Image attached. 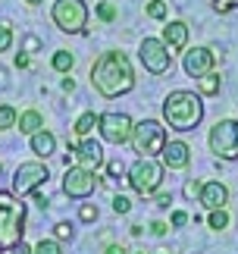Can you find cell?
Listing matches in <instances>:
<instances>
[{
  "label": "cell",
  "mask_w": 238,
  "mask_h": 254,
  "mask_svg": "<svg viewBox=\"0 0 238 254\" xmlns=\"http://www.w3.org/2000/svg\"><path fill=\"white\" fill-rule=\"evenodd\" d=\"M19 132L22 135H35L38 129H44V116L38 113V110H25V113H19Z\"/></svg>",
  "instance_id": "obj_18"
},
{
  "label": "cell",
  "mask_w": 238,
  "mask_h": 254,
  "mask_svg": "<svg viewBox=\"0 0 238 254\" xmlns=\"http://www.w3.org/2000/svg\"><path fill=\"white\" fill-rule=\"evenodd\" d=\"M16 123H19V113L9 104H0V132H3V129H13Z\"/></svg>",
  "instance_id": "obj_23"
},
{
  "label": "cell",
  "mask_w": 238,
  "mask_h": 254,
  "mask_svg": "<svg viewBox=\"0 0 238 254\" xmlns=\"http://www.w3.org/2000/svg\"><path fill=\"white\" fill-rule=\"evenodd\" d=\"M54 239H57V242L72 239V226H69V223H57V226H54Z\"/></svg>",
  "instance_id": "obj_28"
},
{
  "label": "cell",
  "mask_w": 238,
  "mask_h": 254,
  "mask_svg": "<svg viewBox=\"0 0 238 254\" xmlns=\"http://www.w3.org/2000/svg\"><path fill=\"white\" fill-rule=\"evenodd\" d=\"M163 44L170 47V51H185L188 47V25L182 22V19H173V22L163 25Z\"/></svg>",
  "instance_id": "obj_16"
},
{
  "label": "cell",
  "mask_w": 238,
  "mask_h": 254,
  "mask_svg": "<svg viewBox=\"0 0 238 254\" xmlns=\"http://www.w3.org/2000/svg\"><path fill=\"white\" fill-rule=\"evenodd\" d=\"M113 210L116 213H128V210H132V201H128L125 194H116V198H113Z\"/></svg>",
  "instance_id": "obj_29"
},
{
  "label": "cell",
  "mask_w": 238,
  "mask_h": 254,
  "mask_svg": "<svg viewBox=\"0 0 238 254\" xmlns=\"http://www.w3.org/2000/svg\"><path fill=\"white\" fill-rule=\"evenodd\" d=\"M38 51H41V41H38L35 35H28L25 38V54H38Z\"/></svg>",
  "instance_id": "obj_33"
},
{
  "label": "cell",
  "mask_w": 238,
  "mask_h": 254,
  "mask_svg": "<svg viewBox=\"0 0 238 254\" xmlns=\"http://www.w3.org/2000/svg\"><path fill=\"white\" fill-rule=\"evenodd\" d=\"M235 6H238V0H213V9H216V13H232Z\"/></svg>",
  "instance_id": "obj_30"
},
{
  "label": "cell",
  "mask_w": 238,
  "mask_h": 254,
  "mask_svg": "<svg viewBox=\"0 0 238 254\" xmlns=\"http://www.w3.org/2000/svg\"><path fill=\"white\" fill-rule=\"evenodd\" d=\"M97 185H101V179H97L94 170H85V167H66V176H63V191L69 194V198L82 201V198H91V194L97 191Z\"/></svg>",
  "instance_id": "obj_10"
},
{
  "label": "cell",
  "mask_w": 238,
  "mask_h": 254,
  "mask_svg": "<svg viewBox=\"0 0 238 254\" xmlns=\"http://www.w3.org/2000/svg\"><path fill=\"white\" fill-rule=\"evenodd\" d=\"M182 69H185V75H191V79H197V75H204V72H213L216 69V54L210 47H191V51H185V57H182Z\"/></svg>",
  "instance_id": "obj_12"
},
{
  "label": "cell",
  "mask_w": 238,
  "mask_h": 254,
  "mask_svg": "<svg viewBox=\"0 0 238 254\" xmlns=\"http://www.w3.org/2000/svg\"><path fill=\"white\" fill-rule=\"evenodd\" d=\"M138 60L144 63V69L151 75H163L173 66V51L163 44V38H144L138 47Z\"/></svg>",
  "instance_id": "obj_9"
},
{
  "label": "cell",
  "mask_w": 238,
  "mask_h": 254,
  "mask_svg": "<svg viewBox=\"0 0 238 254\" xmlns=\"http://www.w3.org/2000/svg\"><path fill=\"white\" fill-rule=\"evenodd\" d=\"M28 144H32V154L35 157H51V154L57 151V135L47 132V129H38L35 135H28Z\"/></svg>",
  "instance_id": "obj_17"
},
{
  "label": "cell",
  "mask_w": 238,
  "mask_h": 254,
  "mask_svg": "<svg viewBox=\"0 0 238 254\" xmlns=\"http://www.w3.org/2000/svg\"><path fill=\"white\" fill-rule=\"evenodd\" d=\"M107 170H110V176H116V179H119V173H122V163H107Z\"/></svg>",
  "instance_id": "obj_39"
},
{
  "label": "cell",
  "mask_w": 238,
  "mask_h": 254,
  "mask_svg": "<svg viewBox=\"0 0 238 254\" xmlns=\"http://www.w3.org/2000/svg\"><path fill=\"white\" fill-rule=\"evenodd\" d=\"M97 129H101L104 141H110V144H125V141H132L135 123H132V116H125V113H101Z\"/></svg>",
  "instance_id": "obj_11"
},
{
  "label": "cell",
  "mask_w": 238,
  "mask_h": 254,
  "mask_svg": "<svg viewBox=\"0 0 238 254\" xmlns=\"http://www.w3.org/2000/svg\"><path fill=\"white\" fill-rule=\"evenodd\" d=\"M204 204L207 210H216V207H226L229 204V189L216 179V182H204V189H201V198H197Z\"/></svg>",
  "instance_id": "obj_15"
},
{
  "label": "cell",
  "mask_w": 238,
  "mask_h": 254,
  "mask_svg": "<svg viewBox=\"0 0 238 254\" xmlns=\"http://www.w3.org/2000/svg\"><path fill=\"white\" fill-rule=\"evenodd\" d=\"M63 91L72 94V91H75V82H72V79H63Z\"/></svg>",
  "instance_id": "obj_41"
},
{
  "label": "cell",
  "mask_w": 238,
  "mask_h": 254,
  "mask_svg": "<svg viewBox=\"0 0 238 254\" xmlns=\"http://www.w3.org/2000/svg\"><path fill=\"white\" fill-rule=\"evenodd\" d=\"M28 57H32V54H19L16 57V66H19V69H25V66H28Z\"/></svg>",
  "instance_id": "obj_38"
},
{
  "label": "cell",
  "mask_w": 238,
  "mask_h": 254,
  "mask_svg": "<svg viewBox=\"0 0 238 254\" xmlns=\"http://www.w3.org/2000/svg\"><path fill=\"white\" fill-rule=\"evenodd\" d=\"M166 229H170V226H166L163 220H157V223H151V232H154V236H166Z\"/></svg>",
  "instance_id": "obj_35"
},
{
  "label": "cell",
  "mask_w": 238,
  "mask_h": 254,
  "mask_svg": "<svg viewBox=\"0 0 238 254\" xmlns=\"http://www.w3.org/2000/svg\"><path fill=\"white\" fill-rule=\"evenodd\" d=\"M201 189H204V182H197V179L185 182V194H188V198H201Z\"/></svg>",
  "instance_id": "obj_31"
},
{
  "label": "cell",
  "mask_w": 238,
  "mask_h": 254,
  "mask_svg": "<svg viewBox=\"0 0 238 254\" xmlns=\"http://www.w3.org/2000/svg\"><path fill=\"white\" fill-rule=\"evenodd\" d=\"M144 13L151 16V19H160V22H163L166 13H170V3H166V0H151V3L144 6Z\"/></svg>",
  "instance_id": "obj_24"
},
{
  "label": "cell",
  "mask_w": 238,
  "mask_h": 254,
  "mask_svg": "<svg viewBox=\"0 0 238 254\" xmlns=\"http://www.w3.org/2000/svg\"><path fill=\"white\" fill-rule=\"evenodd\" d=\"M9 254H32V245L19 242V245H13V248H9Z\"/></svg>",
  "instance_id": "obj_36"
},
{
  "label": "cell",
  "mask_w": 238,
  "mask_h": 254,
  "mask_svg": "<svg viewBox=\"0 0 238 254\" xmlns=\"http://www.w3.org/2000/svg\"><path fill=\"white\" fill-rule=\"evenodd\" d=\"M163 163H157L154 157H138L132 167H128V185H132L135 194L141 198H151V194L160 191L163 185Z\"/></svg>",
  "instance_id": "obj_5"
},
{
  "label": "cell",
  "mask_w": 238,
  "mask_h": 254,
  "mask_svg": "<svg viewBox=\"0 0 238 254\" xmlns=\"http://www.w3.org/2000/svg\"><path fill=\"white\" fill-rule=\"evenodd\" d=\"M91 85L107 101L128 94L135 88V69L128 63V57L122 51H104L91 66Z\"/></svg>",
  "instance_id": "obj_1"
},
{
  "label": "cell",
  "mask_w": 238,
  "mask_h": 254,
  "mask_svg": "<svg viewBox=\"0 0 238 254\" xmlns=\"http://www.w3.org/2000/svg\"><path fill=\"white\" fill-rule=\"evenodd\" d=\"M82 220H85V223H91V220H97V207H94V204H88V201L82 204Z\"/></svg>",
  "instance_id": "obj_32"
},
{
  "label": "cell",
  "mask_w": 238,
  "mask_h": 254,
  "mask_svg": "<svg viewBox=\"0 0 238 254\" xmlns=\"http://www.w3.org/2000/svg\"><path fill=\"white\" fill-rule=\"evenodd\" d=\"M88 3L85 0H54L51 6V19L60 32L69 35H88Z\"/></svg>",
  "instance_id": "obj_4"
},
{
  "label": "cell",
  "mask_w": 238,
  "mask_h": 254,
  "mask_svg": "<svg viewBox=\"0 0 238 254\" xmlns=\"http://www.w3.org/2000/svg\"><path fill=\"white\" fill-rule=\"evenodd\" d=\"M170 223H173V226H185V223H188V213H185V210H173Z\"/></svg>",
  "instance_id": "obj_34"
},
{
  "label": "cell",
  "mask_w": 238,
  "mask_h": 254,
  "mask_svg": "<svg viewBox=\"0 0 238 254\" xmlns=\"http://www.w3.org/2000/svg\"><path fill=\"white\" fill-rule=\"evenodd\" d=\"M191 160V148L185 141H166V148L160 151V163L166 170H185Z\"/></svg>",
  "instance_id": "obj_14"
},
{
  "label": "cell",
  "mask_w": 238,
  "mask_h": 254,
  "mask_svg": "<svg viewBox=\"0 0 238 254\" xmlns=\"http://www.w3.org/2000/svg\"><path fill=\"white\" fill-rule=\"evenodd\" d=\"M97 123H101V113H91V110H88V113H82V116L75 120L72 129H75L78 138H88V135H91V132L97 129Z\"/></svg>",
  "instance_id": "obj_20"
},
{
  "label": "cell",
  "mask_w": 238,
  "mask_h": 254,
  "mask_svg": "<svg viewBox=\"0 0 238 254\" xmlns=\"http://www.w3.org/2000/svg\"><path fill=\"white\" fill-rule=\"evenodd\" d=\"M194 85H197V94L201 97H213V94H220V75L216 72H204V75H197L194 79Z\"/></svg>",
  "instance_id": "obj_19"
},
{
  "label": "cell",
  "mask_w": 238,
  "mask_h": 254,
  "mask_svg": "<svg viewBox=\"0 0 238 254\" xmlns=\"http://www.w3.org/2000/svg\"><path fill=\"white\" fill-rule=\"evenodd\" d=\"M204 120V97L197 91H170L163 101V123L176 132H191Z\"/></svg>",
  "instance_id": "obj_2"
},
{
  "label": "cell",
  "mask_w": 238,
  "mask_h": 254,
  "mask_svg": "<svg viewBox=\"0 0 238 254\" xmlns=\"http://www.w3.org/2000/svg\"><path fill=\"white\" fill-rule=\"evenodd\" d=\"M47 179H51V170H47V163H41V160L19 163L16 173H13V191L22 198V194H32V191L41 189V185H47Z\"/></svg>",
  "instance_id": "obj_8"
},
{
  "label": "cell",
  "mask_w": 238,
  "mask_h": 254,
  "mask_svg": "<svg viewBox=\"0 0 238 254\" xmlns=\"http://www.w3.org/2000/svg\"><path fill=\"white\" fill-rule=\"evenodd\" d=\"M132 148L138 157H157L166 148V126L157 120H141L132 129Z\"/></svg>",
  "instance_id": "obj_6"
},
{
  "label": "cell",
  "mask_w": 238,
  "mask_h": 254,
  "mask_svg": "<svg viewBox=\"0 0 238 254\" xmlns=\"http://www.w3.org/2000/svg\"><path fill=\"white\" fill-rule=\"evenodd\" d=\"M170 194H154V204H157V207H170Z\"/></svg>",
  "instance_id": "obj_37"
},
{
  "label": "cell",
  "mask_w": 238,
  "mask_h": 254,
  "mask_svg": "<svg viewBox=\"0 0 238 254\" xmlns=\"http://www.w3.org/2000/svg\"><path fill=\"white\" fill-rule=\"evenodd\" d=\"M25 3H28V6H38V3H41V0H25Z\"/></svg>",
  "instance_id": "obj_42"
},
{
  "label": "cell",
  "mask_w": 238,
  "mask_h": 254,
  "mask_svg": "<svg viewBox=\"0 0 238 254\" xmlns=\"http://www.w3.org/2000/svg\"><path fill=\"white\" fill-rule=\"evenodd\" d=\"M207 144L220 160H238V123L235 120H220L207 135Z\"/></svg>",
  "instance_id": "obj_7"
},
{
  "label": "cell",
  "mask_w": 238,
  "mask_h": 254,
  "mask_svg": "<svg viewBox=\"0 0 238 254\" xmlns=\"http://www.w3.org/2000/svg\"><path fill=\"white\" fill-rule=\"evenodd\" d=\"M207 226H210V229H216V232H220V229H226V226H229V210H226V207H216V210H210V217H207Z\"/></svg>",
  "instance_id": "obj_22"
},
{
  "label": "cell",
  "mask_w": 238,
  "mask_h": 254,
  "mask_svg": "<svg viewBox=\"0 0 238 254\" xmlns=\"http://www.w3.org/2000/svg\"><path fill=\"white\" fill-rule=\"evenodd\" d=\"M72 157H75V163L78 167H85V170H101L104 167V148H101V141H94L91 135H88V138H82L75 144V151H72Z\"/></svg>",
  "instance_id": "obj_13"
},
{
  "label": "cell",
  "mask_w": 238,
  "mask_h": 254,
  "mask_svg": "<svg viewBox=\"0 0 238 254\" xmlns=\"http://www.w3.org/2000/svg\"><path fill=\"white\" fill-rule=\"evenodd\" d=\"M25 236V204L16 191H0V251H9Z\"/></svg>",
  "instance_id": "obj_3"
},
{
  "label": "cell",
  "mask_w": 238,
  "mask_h": 254,
  "mask_svg": "<svg viewBox=\"0 0 238 254\" xmlns=\"http://www.w3.org/2000/svg\"><path fill=\"white\" fill-rule=\"evenodd\" d=\"M51 66H54L57 72L69 75V72H72V66H75V57H72V51H57V54H54V60H51Z\"/></svg>",
  "instance_id": "obj_21"
},
{
  "label": "cell",
  "mask_w": 238,
  "mask_h": 254,
  "mask_svg": "<svg viewBox=\"0 0 238 254\" xmlns=\"http://www.w3.org/2000/svg\"><path fill=\"white\" fill-rule=\"evenodd\" d=\"M32 254H63V251H60V242L57 239H41L32 248Z\"/></svg>",
  "instance_id": "obj_25"
},
{
  "label": "cell",
  "mask_w": 238,
  "mask_h": 254,
  "mask_svg": "<svg viewBox=\"0 0 238 254\" xmlns=\"http://www.w3.org/2000/svg\"><path fill=\"white\" fill-rule=\"evenodd\" d=\"M9 47H13V28H9V22H0V54Z\"/></svg>",
  "instance_id": "obj_27"
},
{
  "label": "cell",
  "mask_w": 238,
  "mask_h": 254,
  "mask_svg": "<svg viewBox=\"0 0 238 254\" xmlns=\"http://www.w3.org/2000/svg\"><path fill=\"white\" fill-rule=\"evenodd\" d=\"M104 254H125V248H122V245H110V248H107Z\"/></svg>",
  "instance_id": "obj_40"
},
{
  "label": "cell",
  "mask_w": 238,
  "mask_h": 254,
  "mask_svg": "<svg viewBox=\"0 0 238 254\" xmlns=\"http://www.w3.org/2000/svg\"><path fill=\"white\" fill-rule=\"evenodd\" d=\"M116 6L110 3V0H104V3H97V19H104V22H116Z\"/></svg>",
  "instance_id": "obj_26"
}]
</instances>
